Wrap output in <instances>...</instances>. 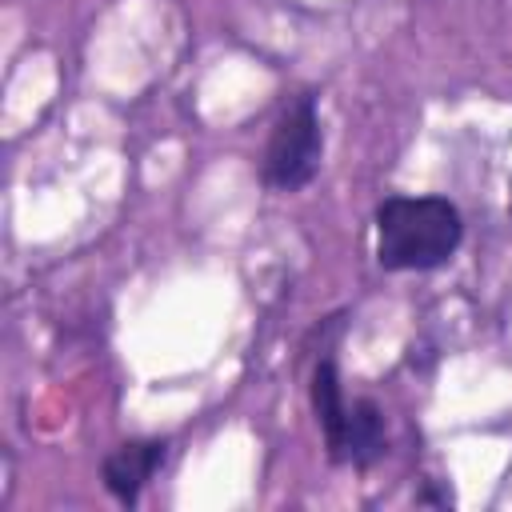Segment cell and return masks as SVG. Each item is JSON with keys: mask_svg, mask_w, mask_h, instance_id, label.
I'll use <instances>...</instances> for the list:
<instances>
[{"mask_svg": "<svg viewBox=\"0 0 512 512\" xmlns=\"http://www.w3.org/2000/svg\"><path fill=\"white\" fill-rule=\"evenodd\" d=\"M164 460H168V440H132V444H120V448H112L104 456V468H100L104 488L120 504L132 508L140 500L144 484L164 468Z\"/></svg>", "mask_w": 512, "mask_h": 512, "instance_id": "3", "label": "cell"}, {"mask_svg": "<svg viewBox=\"0 0 512 512\" xmlns=\"http://www.w3.org/2000/svg\"><path fill=\"white\" fill-rule=\"evenodd\" d=\"M416 500H420V504H440V508H448V504H452V492H432V488H424Z\"/></svg>", "mask_w": 512, "mask_h": 512, "instance_id": "6", "label": "cell"}, {"mask_svg": "<svg viewBox=\"0 0 512 512\" xmlns=\"http://www.w3.org/2000/svg\"><path fill=\"white\" fill-rule=\"evenodd\" d=\"M312 412L320 420V432H324V444H328V460L340 464L344 460V436H348V400H344L340 372H336L332 356L316 360V368H312Z\"/></svg>", "mask_w": 512, "mask_h": 512, "instance_id": "4", "label": "cell"}, {"mask_svg": "<svg viewBox=\"0 0 512 512\" xmlns=\"http://www.w3.org/2000/svg\"><path fill=\"white\" fill-rule=\"evenodd\" d=\"M460 240V208L444 196H388L376 208V264L388 272L440 268L456 256Z\"/></svg>", "mask_w": 512, "mask_h": 512, "instance_id": "1", "label": "cell"}, {"mask_svg": "<svg viewBox=\"0 0 512 512\" xmlns=\"http://www.w3.org/2000/svg\"><path fill=\"white\" fill-rule=\"evenodd\" d=\"M388 452V432H384V412L376 400H352L348 404V436H344V460L352 468H372Z\"/></svg>", "mask_w": 512, "mask_h": 512, "instance_id": "5", "label": "cell"}, {"mask_svg": "<svg viewBox=\"0 0 512 512\" xmlns=\"http://www.w3.org/2000/svg\"><path fill=\"white\" fill-rule=\"evenodd\" d=\"M324 160V132L316 96L300 92L272 124L268 148H264V184L276 192H300L316 180Z\"/></svg>", "mask_w": 512, "mask_h": 512, "instance_id": "2", "label": "cell"}]
</instances>
